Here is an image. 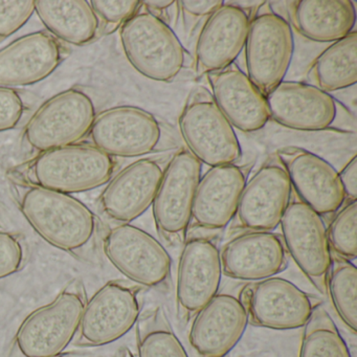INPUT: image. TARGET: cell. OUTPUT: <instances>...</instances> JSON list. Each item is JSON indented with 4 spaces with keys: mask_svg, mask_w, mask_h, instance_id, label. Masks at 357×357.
<instances>
[{
    "mask_svg": "<svg viewBox=\"0 0 357 357\" xmlns=\"http://www.w3.org/2000/svg\"><path fill=\"white\" fill-rule=\"evenodd\" d=\"M104 255L110 263L139 287L168 291L172 259L162 242L130 223L112 227L103 240Z\"/></svg>",
    "mask_w": 357,
    "mask_h": 357,
    "instance_id": "cell-6",
    "label": "cell"
},
{
    "mask_svg": "<svg viewBox=\"0 0 357 357\" xmlns=\"http://www.w3.org/2000/svg\"><path fill=\"white\" fill-rule=\"evenodd\" d=\"M248 315L239 296L217 294L193 317L189 340L204 357H225L241 340Z\"/></svg>",
    "mask_w": 357,
    "mask_h": 357,
    "instance_id": "cell-18",
    "label": "cell"
},
{
    "mask_svg": "<svg viewBox=\"0 0 357 357\" xmlns=\"http://www.w3.org/2000/svg\"><path fill=\"white\" fill-rule=\"evenodd\" d=\"M292 22L298 32L315 43H336L354 29L356 11L349 0H301L294 3Z\"/></svg>",
    "mask_w": 357,
    "mask_h": 357,
    "instance_id": "cell-25",
    "label": "cell"
},
{
    "mask_svg": "<svg viewBox=\"0 0 357 357\" xmlns=\"http://www.w3.org/2000/svg\"><path fill=\"white\" fill-rule=\"evenodd\" d=\"M298 357H351L337 326L321 304L303 327Z\"/></svg>",
    "mask_w": 357,
    "mask_h": 357,
    "instance_id": "cell-29",
    "label": "cell"
},
{
    "mask_svg": "<svg viewBox=\"0 0 357 357\" xmlns=\"http://www.w3.org/2000/svg\"><path fill=\"white\" fill-rule=\"evenodd\" d=\"M202 170V162L188 149L176 152L165 167L151 206L158 234L171 245L183 244L187 238Z\"/></svg>",
    "mask_w": 357,
    "mask_h": 357,
    "instance_id": "cell-8",
    "label": "cell"
},
{
    "mask_svg": "<svg viewBox=\"0 0 357 357\" xmlns=\"http://www.w3.org/2000/svg\"><path fill=\"white\" fill-rule=\"evenodd\" d=\"M165 167L158 160L142 158L129 165L108 181L100 204L116 222L130 223L153 204Z\"/></svg>",
    "mask_w": 357,
    "mask_h": 357,
    "instance_id": "cell-20",
    "label": "cell"
},
{
    "mask_svg": "<svg viewBox=\"0 0 357 357\" xmlns=\"http://www.w3.org/2000/svg\"><path fill=\"white\" fill-rule=\"evenodd\" d=\"M181 9L185 13L190 14L196 17H202V16H211L214 12H216L219 8L225 5V1L221 0H183L179 1Z\"/></svg>",
    "mask_w": 357,
    "mask_h": 357,
    "instance_id": "cell-37",
    "label": "cell"
},
{
    "mask_svg": "<svg viewBox=\"0 0 357 357\" xmlns=\"http://www.w3.org/2000/svg\"><path fill=\"white\" fill-rule=\"evenodd\" d=\"M220 259L223 275L248 283L277 277L288 265L283 239L273 231L234 236L221 248Z\"/></svg>",
    "mask_w": 357,
    "mask_h": 357,
    "instance_id": "cell-17",
    "label": "cell"
},
{
    "mask_svg": "<svg viewBox=\"0 0 357 357\" xmlns=\"http://www.w3.org/2000/svg\"><path fill=\"white\" fill-rule=\"evenodd\" d=\"M266 99L271 118L287 128L324 130L335 120V101L315 85L282 81Z\"/></svg>",
    "mask_w": 357,
    "mask_h": 357,
    "instance_id": "cell-21",
    "label": "cell"
},
{
    "mask_svg": "<svg viewBox=\"0 0 357 357\" xmlns=\"http://www.w3.org/2000/svg\"><path fill=\"white\" fill-rule=\"evenodd\" d=\"M327 292L344 325L356 333L357 268L352 261L332 254Z\"/></svg>",
    "mask_w": 357,
    "mask_h": 357,
    "instance_id": "cell-30",
    "label": "cell"
},
{
    "mask_svg": "<svg viewBox=\"0 0 357 357\" xmlns=\"http://www.w3.org/2000/svg\"><path fill=\"white\" fill-rule=\"evenodd\" d=\"M26 262V250L20 236L0 231V280L15 275Z\"/></svg>",
    "mask_w": 357,
    "mask_h": 357,
    "instance_id": "cell-32",
    "label": "cell"
},
{
    "mask_svg": "<svg viewBox=\"0 0 357 357\" xmlns=\"http://www.w3.org/2000/svg\"><path fill=\"white\" fill-rule=\"evenodd\" d=\"M62 61L55 37L36 32L16 39L0 50V86H28L51 76Z\"/></svg>",
    "mask_w": 357,
    "mask_h": 357,
    "instance_id": "cell-24",
    "label": "cell"
},
{
    "mask_svg": "<svg viewBox=\"0 0 357 357\" xmlns=\"http://www.w3.org/2000/svg\"><path fill=\"white\" fill-rule=\"evenodd\" d=\"M280 225L287 254L317 291L327 294L332 252L323 217L296 195L292 196Z\"/></svg>",
    "mask_w": 357,
    "mask_h": 357,
    "instance_id": "cell-11",
    "label": "cell"
},
{
    "mask_svg": "<svg viewBox=\"0 0 357 357\" xmlns=\"http://www.w3.org/2000/svg\"><path fill=\"white\" fill-rule=\"evenodd\" d=\"M315 86L330 93L355 85L357 81V33L332 43L319 54L310 72Z\"/></svg>",
    "mask_w": 357,
    "mask_h": 357,
    "instance_id": "cell-27",
    "label": "cell"
},
{
    "mask_svg": "<svg viewBox=\"0 0 357 357\" xmlns=\"http://www.w3.org/2000/svg\"><path fill=\"white\" fill-rule=\"evenodd\" d=\"M54 357H75V356H70V355L60 354V355H57V356H54Z\"/></svg>",
    "mask_w": 357,
    "mask_h": 357,
    "instance_id": "cell-40",
    "label": "cell"
},
{
    "mask_svg": "<svg viewBox=\"0 0 357 357\" xmlns=\"http://www.w3.org/2000/svg\"><path fill=\"white\" fill-rule=\"evenodd\" d=\"M114 160L95 146L70 145L40 152L12 172L15 183L64 194L91 191L106 185Z\"/></svg>",
    "mask_w": 357,
    "mask_h": 357,
    "instance_id": "cell-2",
    "label": "cell"
},
{
    "mask_svg": "<svg viewBox=\"0 0 357 357\" xmlns=\"http://www.w3.org/2000/svg\"><path fill=\"white\" fill-rule=\"evenodd\" d=\"M96 118L91 98L76 89L47 100L24 128V139L39 152L75 145L86 135Z\"/></svg>",
    "mask_w": 357,
    "mask_h": 357,
    "instance_id": "cell-9",
    "label": "cell"
},
{
    "mask_svg": "<svg viewBox=\"0 0 357 357\" xmlns=\"http://www.w3.org/2000/svg\"><path fill=\"white\" fill-rule=\"evenodd\" d=\"M211 93L234 128L243 132L260 130L271 119L266 96L235 63L208 74Z\"/></svg>",
    "mask_w": 357,
    "mask_h": 357,
    "instance_id": "cell-23",
    "label": "cell"
},
{
    "mask_svg": "<svg viewBox=\"0 0 357 357\" xmlns=\"http://www.w3.org/2000/svg\"><path fill=\"white\" fill-rule=\"evenodd\" d=\"M135 326L139 357H189L162 307L144 313Z\"/></svg>",
    "mask_w": 357,
    "mask_h": 357,
    "instance_id": "cell-28",
    "label": "cell"
},
{
    "mask_svg": "<svg viewBox=\"0 0 357 357\" xmlns=\"http://www.w3.org/2000/svg\"><path fill=\"white\" fill-rule=\"evenodd\" d=\"M142 287L114 280L87 300L76 335L79 347L112 344L128 333L141 317Z\"/></svg>",
    "mask_w": 357,
    "mask_h": 357,
    "instance_id": "cell-7",
    "label": "cell"
},
{
    "mask_svg": "<svg viewBox=\"0 0 357 357\" xmlns=\"http://www.w3.org/2000/svg\"><path fill=\"white\" fill-rule=\"evenodd\" d=\"M357 202H347L333 215L327 229L330 250L335 256L353 261L357 257Z\"/></svg>",
    "mask_w": 357,
    "mask_h": 357,
    "instance_id": "cell-31",
    "label": "cell"
},
{
    "mask_svg": "<svg viewBox=\"0 0 357 357\" xmlns=\"http://www.w3.org/2000/svg\"><path fill=\"white\" fill-rule=\"evenodd\" d=\"M342 190L346 199L349 202L356 200L357 198V158L353 156L348 164L338 173Z\"/></svg>",
    "mask_w": 357,
    "mask_h": 357,
    "instance_id": "cell-36",
    "label": "cell"
},
{
    "mask_svg": "<svg viewBox=\"0 0 357 357\" xmlns=\"http://www.w3.org/2000/svg\"><path fill=\"white\" fill-rule=\"evenodd\" d=\"M118 357H135V355L131 352L130 349L123 348L119 353Z\"/></svg>",
    "mask_w": 357,
    "mask_h": 357,
    "instance_id": "cell-39",
    "label": "cell"
},
{
    "mask_svg": "<svg viewBox=\"0 0 357 357\" xmlns=\"http://www.w3.org/2000/svg\"><path fill=\"white\" fill-rule=\"evenodd\" d=\"M35 12L45 28L73 45H85L97 36L100 22L86 0H36Z\"/></svg>",
    "mask_w": 357,
    "mask_h": 357,
    "instance_id": "cell-26",
    "label": "cell"
},
{
    "mask_svg": "<svg viewBox=\"0 0 357 357\" xmlns=\"http://www.w3.org/2000/svg\"><path fill=\"white\" fill-rule=\"evenodd\" d=\"M35 12L34 0H0V39L15 34Z\"/></svg>",
    "mask_w": 357,
    "mask_h": 357,
    "instance_id": "cell-33",
    "label": "cell"
},
{
    "mask_svg": "<svg viewBox=\"0 0 357 357\" xmlns=\"http://www.w3.org/2000/svg\"><path fill=\"white\" fill-rule=\"evenodd\" d=\"M14 192L24 218L45 241L87 258L95 245L97 219L86 204L70 194L15 181Z\"/></svg>",
    "mask_w": 357,
    "mask_h": 357,
    "instance_id": "cell-1",
    "label": "cell"
},
{
    "mask_svg": "<svg viewBox=\"0 0 357 357\" xmlns=\"http://www.w3.org/2000/svg\"><path fill=\"white\" fill-rule=\"evenodd\" d=\"M250 16L234 3H225L208 16L196 45L198 75L218 72L231 66L246 43Z\"/></svg>",
    "mask_w": 357,
    "mask_h": 357,
    "instance_id": "cell-22",
    "label": "cell"
},
{
    "mask_svg": "<svg viewBox=\"0 0 357 357\" xmlns=\"http://www.w3.org/2000/svg\"><path fill=\"white\" fill-rule=\"evenodd\" d=\"M24 102L14 89L0 86V132L17 126L24 114Z\"/></svg>",
    "mask_w": 357,
    "mask_h": 357,
    "instance_id": "cell-35",
    "label": "cell"
},
{
    "mask_svg": "<svg viewBox=\"0 0 357 357\" xmlns=\"http://www.w3.org/2000/svg\"><path fill=\"white\" fill-rule=\"evenodd\" d=\"M248 311V323L271 330L303 328L321 300L284 278L248 283L239 296Z\"/></svg>",
    "mask_w": 357,
    "mask_h": 357,
    "instance_id": "cell-12",
    "label": "cell"
},
{
    "mask_svg": "<svg viewBox=\"0 0 357 357\" xmlns=\"http://www.w3.org/2000/svg\"><path fill=\"white\" fill-rule=\"evenodd\" d=\"M93 146L109 156L137 158L158 147L162 129L153 114L135 106H116L96 116L91 128Z\"/></svg>",
    "mask_w": 357,
    "mask_h": 357,
    "instance_id": "cell-14",
    "label": "cell"
},
{
    "mask_svg": "<svg viewBox=\"0 0 357 357\" xmlns=\"http://www.w3.org/2000/svg\"><path fill=\"white\" fill-rule=\"evenodd\" d=\"M277 158L285 168L298 199L319 216H333L346 202L337 170L327 160L301 147H286Z\"/></svg>",
    "mask_w": 357,
    "mask_h": 357,
    "instance_id": "cell-16",
    "label": "cell"
},
{
    "mask_svg": "<svg viewBox=\"0 0 357 357\" xmlns=\"http://www.w3.org/2000/svg\"><path fill=\"white\" fill-rule=\"evenodd\" d=\"M91 8L95 11L98 20L105 22L110 30L116 29L121 24H125L139 11L142 1L137 0H124V1H114V0H93L91 1Z\"/></svg>",
    "mask_w": 357,
    "mask_h": 357,
    "instance_id": "cell-34",
    "label": "cell"
},
{
    "mask_svg": "<svg viewBox=\"0 0 357 357\" xmlns=\"http://www.w3.org/2000/svg\"><path fill=\"white\" fill-rule=\"evenodd\" d=\"M248 76L267 96L284 81L294 52V38L287 20L264 12L250 20L245 45Z\"/></svg>",
    "mask_w": 357,
    "mask_h": 357,
    "instance_id": "cell-10",
    "label": "cell"
},
{
    "mask_svg": "<svg viewBox=\"0 0 357 357\" xmlns=\"http://www.w3.org/2000/svg\"><path fill=\"white\" fill-rule=\"evenodd\" d=\"M181 135L188 150L202 164L212 167L236 164L241 145L212 93L204 87L194 89L179 118Z\"/></svg>",
    "mask_w": 357,
    "mask_h": 357,
    "instance_id": "cell-5",
    "label": "cell"
},
{
    "mask_svg": "<svg viewBox=\"0 0 357 357\" xmlns=\"http://www.w3.org/2000/svg\"><path fill=\"white\" fill-rule=\"evenodd\" d=\"M120 36L129 63L146 78L171 82L183 70L185 60L183 43L153 12H137L122 24Z\"/></svg>",
    "mask_w": 357,
    "mask_h": 357,
    "instance_id": "cell-4",
    "label": "cell"
},
{
    "mask_svg": "<svg viewBox=\"0 0 357 357\" xmlns=\"http://www.w3.org/2000/svg\"><path fill=\"white\" fill-rule=\"evenodd\" d=\"M142 3L145 5L149 11L154 13L155 11H162V10L172 7L173 5H175V1L173 0H153V1H145Z\"/></svg>",
    "mask_w": 357,
    "mask_h": 357,
    "instance_id": "cell-38",
    "label": "cell"
},
{
    "mask_svg": "<svg viewBox=\"0 0 357 357\" xmlns=\"http://www.w3.org/2000/svg\"><path fill=\"white\" fill-rule=\"evenodd\" d=\"M89 298L81 280L74 279L50 304L33 311L18 328L11 357H54L76 338Z\"/></svg>",
    "mask_w": 357,
    "mask_h": 357,
    "instance_id": "cell-3",
    "label": "cell"
},
{
    "mask_svg": "<svg viewBox=\"0 0 357 357\" xmlns=\"http://www.w3.org/2000/svg\"><path fill=\"white\" fill-rule=\"evenodd\" d=\"M220 248L208 237L185 238L176 278L177 315L189 321L219 291L222 279Z\"/></svg>",
    "mask_w": 357,
    "mask_h": 357,
    "instance_id": "cell-13",
    "label": "cell"
},
{
    "mask_svg": "<svg viewBox=\"0 0 357 357\" xmlns=\"http://www.w3.org/2000/svg\"><path fill=\"white\" fill-rule=\"evenodd\" d=\"M252 165L212 167L200 177L194 196L192 221L208 231L225 229L236 217Z\"/></svg>",
    "mask_w": 357,
    "mask_h": 357,
    "instance_id": "cell-19",
    "label": "cell"
},
{
    "mask_svg": "<svg viewBox=\"0 0 357 357\" xmlns=\"http://www.w3.org/2000/svg\"><path fill=\"white\" fill-rule=\"evenodd\" d=\"M292 192L279 158H269L246 181L236 213L240 227L248 231H275L289 206Z\"/></svg>",
    "mask_w": 357,
    "mask_h": 357,
    "instance_id": "cell-15",
    "label": "cell"
}]
</instances>
